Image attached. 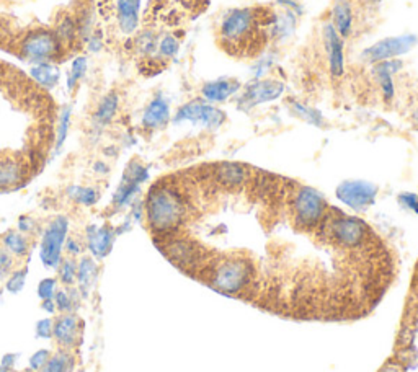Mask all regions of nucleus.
Returning <instances> with one entry per match:
<instances>
[{"instance_id":"0eeeda50","label":"nucleus","mask_w":418,"mask_h":372,"mask_svg":"<svg viewBox=\"0 0 418 372\" xmlns=\"http://www.w3.org/2000/svg\"><path fill=\"white\" fill-rule=\"evenodd\" d=\"M378 188L371 183H366V181H345L339 186L336 189V196L341 203H345L346 206L353 209H366L371 206L376 198Z\"/></svg>"},{"instance_id":"2eb2a0df","label":"nucleus","mask_w":418,"mask_h":372,"mask_svg":"<svg viewBox=\"0 0 418 372\" xmlns=\"http://www.w3.org/2000/svg\"><path fill=\"white\" fill-rule=\"evenodd\" d=\"M240 90V82L235 79H217L204 84L201 88L203 97L211 103H221L231 98Z\"/></svg>"},{"instance_id":"c756f323","label":"nucleus","mask_w":418,"mask_h":372,"mask_svg":"<svg viewBox=\"0 0 418 372\" xmlns=\"http://www.w3.org/2000/svg\"><path fill=\"white\" fill-rule=\"evenodd\" d=\"M69 121H70V108H64L63 114H61V121H59V130H58V141H56V149H61L63 144L65 142V137H68V131H69Z\"/></svg>"},{"instance_id":"72a5a7b5","label":"nucleus","mask_w":418,"mask_h":372,"mask_svg":"<svg viewBox=\"0 0 418 372\" xmlns=\"http://www.w3.org/2000/svg\"><path fill=\"white\" fill-rule=\"evenodd\" d=\"M159 51H160V54L165 57H172L177 54V51H178V41L175 40L173 36H165L164 40L160 41Z\"/></svg>"},{"instance_id":"20e7f679","label":"nucleus","mask_w":418,"mask_h":372,"mask_svg":"<svg viewBox=\"0 0 418 372\" xmlns=\"http://www.w3.org/2000/svg\"><path fill=\"white\" fill-rule=\"evenodd\" d=\"M20 52L23 59L35 62V64H46L56 56L61 54V40L56 33L47 30L30 31L20 41Z\"/></svg>"},{"instance_id":"58836bf2","label":"nucleus","mask_w":418,"mask_h":372,"mask_svg":"<svg viewBox=\"0 0 418 372\" xmlns=\"http://www.w3.org/2000/svg\"><path fill=\"white\" fill-rule=\"evenodd\" d=\"M15 362H17V355H6L2 359H0V366L6 367V369H8V371H12L13 366H15Z\"/></svg>"},{"instance_id":"9b49d317","label":"nucleus","mask_w":418,"mask_h":372,"mask_svg":"<svg viewBox=\"0 0 418 372\" xmlns=\"http://www.w3.org/2000/svg\"><path fill=\"white\" fill-rule=\"evenodd\" d=\"M324 38L327 46V54H329V65L330 74L334 77H341L345 70V59H343V38L336 33L335 26L332 23H327L324 28Z\"/></svg>"},{"instance_id":"a19ab883","label":"nucleus","mask_w":418,"mask_h":372,"mask_svg":"<svg viewBox=\"0 0 418 372\" xmlns=\"http://www.w3.org/2000/svg\"><path fill=\"white\" fill-rule=\"evenodd\" d=\"M95 170H97V171H102V173H104V171H108V166H107V165H103L102 162H98V164L95 165Z\"/></svg>"},{"instance_id":"6e6552de","label":"nucleus","mask_w":418,"mask_h":372,"mask_svg":"<svg viewBox=\"0 0 418 372\" xmlns=\"http://www.w3.org/2000/svg\"><path fill=\"white\" fill-rule=\"evenodd\" d=\"M182 121H192V123H201L204 126L217 127L226 121V114L216 107L211 104L201 103V102H192L183 104L178 109L177 116H175V123Z\"/></svg>"},{"instance_id":"412c9836","label":"nucleus","mask_w":418,"mask_h":372,"mask_svg":"<svg viewBox=\"0 0 418 372\" xmlns=\"http://www.w3.org/2000/svg\"><path fill=\"white\" fill-rule=\"evenodd\" d=\"M79 289H70V288H65V289H61L56 293L54 295V304H56V309L59 310V312L63 313H72L75 309H77V304H79Z\"/></svg>"},{"instance_id":"aec40b11","label":"nucleus","mask_w":418,"mask_h":372,"mask_svg":"<svg viewBox=\"0 0 418 372\" xmlns=\"http://www.w3.org/2000/svg\"><path fill=\"white\" fill-rule=\"evenodd\" d=\"M30 75L41 87L52 88L59 80V69L56 65L49 64V62H46V64H38L36 68H31Z\"/></svg>"},{"instance_id":"f03ea898","label":"nucleus","mask_w":418,"mask_h":372,"mask_svg":"<svg viewBox=\"0 0 418 372\" xmlns=\"http://www.w3.org/2000/svg\"><path fill=\"white\" fill-rule=\"evenodd\" d=\"M146 217L157 237L170 235L178 232L189 217V199L183 189L162 181L152 186L147 194Z\"/></svg>"},{"instance_id":"e433bc0d","label":"nucleus","mask_w":418,"mask_h":372,"mask_svg":"<svg viewBox=\"0 0 418 372\" xmlns=\"http://www.w3.org/2000/svg\"><path fill=\"white\" fill-rule=\"evenodd\" d=\"M65 251L70 256H79L82 254V247H80V243L75 238H69V240H65Z\"/></svg>"},{"instance_id":"f3484780","label":"nucleus","mask_w":418,"mask_h":372,"mask_svg":"<svg viewBox=\"0 0 418 372\" xmlns=\"http://www.w3.org/2000/svg\"><path fill=\"white\" fill-rule=\"evenodd\" d=\"M170 119V108L169 103L162 97H157L152 100L149 107L146 108L144 116H142V124L147 130H157L167 124Z\"/></svg>"},{"instance_id":"39448f33","label":"nucleus","mask_w":418,"mask_h":372,"mask_svg":"<svg viewBox=\"0 0 418 372\" xmlns=\"http://www.w3.org/2000/svg\"><path fill=\"white\" fill-rule=\"evenodd\" d=\"M69 231L68 217L59 216L52 221L42 233L41 245H40V258L41 263L47 270H58V266L63 260V248L65 237Z\"/></svg>"},{"instance_id":"7c9ffc66","label":"nucleus","mask_w":418,"mask_h":372,"mask_svg":"<svg viewBox=\"0 0 418 372\" xmlns=\"http://www.w3.org/2000/svg\"><path fill=\"white\" fill-rule=\"evenodd\" d=\"M293 109L299 114V116H302L304 119H307L309 123H314V124H320V123H322L320 113H319V111H316V109L302 107V104H301V103H297V102H294Z\"/></svg>"},{"instance_id":"79ce46f5","label":"nucleus","mask_w":418,"mask_h":372,"mask_svg":"<svg viewBox=\"0 0 418 372\" xmlns=\"http://www.w3.org/2000/svg\"><path fill=\"white\" fill-rule=\"evenodd\" d=\"M0 372H10V371L6 369V367H2V366H0Z\"/></svg>"},{"instance_id":"b1692460","label":"nucleus","mask_w":418,"mask_h":372,"mask_svg":"<svg viewBox=\"0 0 418 372\" xmlns=\"http://www.w3.org/2000/svg\"><path fill=\"white\" fill-rule=\"evenodd\" d=\"M3 245L8 250V254L15 255V256H25L28 251V242L26 238L18 232H7L3 235Z\"/></svg>"},{"instance_id":"ea45409f","label":"nucleus","mask_w":418,"mask_h":372,"mask_svg":"<svg viewBox=\"0 0 418 372\" xmlns=\"http://www.w3.org/2000/svg\"><path fill=\"white\" fill-rule=\"evenodd\" d=\"M41 309L45 310V312H47V313H54L56 310V304H54V299H47V300H42L41 302Z\"/></svg>"},{"instance_id":"9d476101","label":"nucleus","mask_w":418,"mask_h":372,"mask_svg":"<svg viewBox=\"0 0 418 372\" xmlns=\"http://www.w3.org/2000/svg\"><path fill=\"white\" fill-rule=\"evenodd\" d=\"M147 169L144 165L137 164V162H131L127 165V169L123 175V180L120 186H118L115 198H113V204L115 208H125L126 204L131 203V199L134 198V194L139 192V186L142 181L147 180Z\"/></svg>"},{"instance_id":"dca6fc26","label":"nucleus","mask_w":418,"mask_h":372,"mask_svg":"<svg viewBox=\"0 0 418 372\" xmlns=\"http://www.w3.org/2000/svg\"><path fill=\"white\" fill-rule=\"evenodd\" d=\"M98 278V265L95 258L92 256H82L80 261L77 263V283L79 286V293L84 295V297H88L90 290L93 289L95 283H97Z\"/></svg>"},{"instance_id":"bb28decb","label":"nucleus","mask_w":418,"mask_h":372,"mask_svg":"<svg viewBox=\"0 0 418 372\" xmlns=\"http://www.w3.org/2000/svg\"><path fill=\"white\" fill-rule=\"evenodd\" d=\"M26 276H28V270L26 268L12 271L10 276H8V278H7L6 289L8 290V293H12V294L22 293L23 288H25Z\"/></svg>"},{"instance_id":"a878e982","label":"nucleus","mask_w":418,"mask_h":372,"mask_svg":"<svg viewBox=\"0 0 418 372\" xmlns=\"http://www.w3.org/2000/svg\"><path fill=\"white\" fill-rule=\"evenodd\" d=\"M69 196L84 206H92L98 201V193L93 188H84V186H70L68 189Z\"/></svg>"},{"instance_id":"473e14b6","label":"nucleus","mask_w":418,"mask_h":372,"mask_svg":"<svg viewBox=\"0 0 418 372\" xmlns=\"http://www.w3.org/2000/svg\"><path fill=\"white\" fill-rule=\"evenodd\" d=\"M51 351L49 350H40L30 357V369L31 371H41L46 366V362L49 361Z\"/></svg>"},{"instance_id":"ddd939ff","label":"nucleus","mask_w":418,"mask_h":372,"mask_svg":"<svg viewBox=\"0 0 418 372\" xmlns=\"http://www.w3.org/2000/svg\"><path fill=\"white\" fill-rule=\"evenodd\" d=\"M28 165L20 159H0V192L20 186L26 178Z\"/></svg>"},{"instance_id":"1a4fd4ad","label":"nucleus","mask_w":418,"mask_h":372,"mask_svg":"<svg viewBox=\"0 0 418 372\" xmlns=\"http://www.w3.org/2000/svg\"><path fill=\"white\" fill-rule=\"evenodd\" d=\"M284 92V85L279 80L265 79L251 82L244 88V93L240 97V104L245 108L256 107V104L273 102L279 98Z\"/></svg>"},{"instance_id":"423d86ee","label":"nucleus","mask_w":418,"mask_h":372,"mask_svg":"<svg viewBox=\"0 0 418 372\" xmlns=\"http://www.w3.org/2000/svg\"><path fill=\"white\" fill-rule=\"evenodd\" d=\"M418 42L415 35H403V36H392L386 40L378 41L376 45L363 51L361 57L369 64H379L384 61H392L394 57L407 54Z\"/></svg>"},{"instance_id":"c9c22d12","label":"nucleus","mask_w":418,"mask_h":372,"mask_svg":"<svg viewBox=\"0 0 418 372\" xmlns=\"http://www.w3.org/2000/svg\"><path fill=\"white\" fill-rule=\"evenodd\" d=\"M407 371L408 367L396 356L389 357V359L378 369V372H407Z\"/></svg>"},{"instance_id":"4be33fe9","label":"nucleus","mask_w":418,"mask_h":372,"mask_svg":"<svg viewBox=\"0 0 418 372\" xmlns=\"http://www.w3.org/2000/svg\"><path fill=\"white\" fill-rule=\"evenodd\" d=\"M74 371V357L65 351L56 352L49 357L46 366L38 372H72Z\"/></svg>"},{"instance_id":"6ab92c4d","label":"nucleus","mask_w":418,"mask_h":372,"mask_svg":"<svg viewBox=\"0 0 418 372\" xmlns=\"http://www.w3.org/2000/svg\"><path fill=\"white\" fill-rule=\"evenodd\" d=\"M336 33L341 38H348L353 26V12H351L350 3L346 0H339L334 6V23Z\"/></svg>"},{"instance_id":"f704fd0d","label":"nucleus","mask_w":418,"mask_h":372,"mask_svg":"<svg viewBox=\"0 0 418 372\" xmlns=\"http://www.w3.org/2000/svg\"><path fill=\"white\" fill-rule=\"evenodd\" d=\"M52 327H54V322H52L51 318H41V320L36 323V338L49 340V338H52Z\"/></svg>"},{"instance_id":"4468645a","label":"nucleus","mask_w":418,"mask_h":372,"mask_svg":"<svg viewBox=\"0 0 418 372\" xmlns=\"http://www.w3.org/2000/svg\"><path fill=\"white\" fill-rule=\"evenodd\" d=\"M75 313H63L52 327V336L63 348H74L79 341V322Z\"/></svg>"},{"instance_id":"4c0bfd02","label":"nucleus","mask_w":418,"mask_h":372,"mask_svg":"<svg viewBox=\"0 0 418 372\" xmlns=\"http://www.w3.org/2000/svg\"><path fill=\"white\" fill-rule=\"evenodd\" d=\"M18 228H20V232H31L33 228H35V221H33L31 217H20V221H18Z\"/></svg>"},{"instance_id":"393cba45","label":"nucleus","mask_w":418,"mask_h":372,"mask_svg":"<svg viewBox=\"0 0 418 372\" xmlns=\"http://www.w3.org/2000/svg\"><path fill=\"white\" fill-rule=\"evenodd\" d=\"M58 278L65 288L75 284L77 281V261L74 258H63L58 266Z\"/></svg>"},{"instance_id":"f8f14e48","label":"nucleus","mask_w":418,"mask_h":372,"mask_svg":"<svg viewBox=\"0 0 418 372\" xmlns=\"http://www.w3.org/2000/svg\"><path fill=\"white\" fill-rule=\"evenodd\" d=\"M113 240H115V232L110 226L87 227V247L92 258L103 260L111 251Z\"/></svg>"},{"instance_id":"c85d7f7f","label":"nucleus","mask_w":418,"mask_h":372,"mask_svg":"<svg viewBox=\"0 0 418 372\" xmlns=\"http://www.w3.org/2000/svg\"><path fill=\"white\" fill-rule=\"evenodd\" d=\"M85 70H87V59H85V57H77L72 64V70H70V79L68 80L70 90L74 88L75 82H79V80L84 77Z\"/></svg>"},{"instance_id":"cd10ccee","label":"nucleus","mask_w":418,"mask_h":372,"mask_svg":"<svg viewBox=\"0 0 418 372\" xmlns=\"http://www.w3.org/2000/svg\"><path fill=\"white\" fill-rule=\"evenodd\" d=\"M56 293H58V279L56 278H45L38 284V297L41 300L54 299Z\"/></svg>"},{"instance_id":"5701e85b","label":"nucleus","mask_w":418,"mask_h":372,"mask_svg":"<svg viewBox=\"0 0 418 372\" xmlns=\"http://www.w3.org/2000/svg\"><path fill=\"white\" fill-rule=\"evenodd\" d=\"M116 108H118V97L115 93H110L107 95V97L103 98V102L100 103V107L97 109V113H95V119L100 124H108L113 119V116H115L116 113Z\"/></svg>"},{"instance_id":"7ed1b4c3","label":"nucleus","mask_w":418,"mask_h":372,"mask_svg":"<svg viewBox=\"0 0 418 372\" xmlns=\"http://www.w3.org/2000/svg\"><path fill=\"white\" fill-rule=\"evenodd\" d=\"M291 212L294 227L299 231L319 232L330 208L319 192L309 186H299L291 193Z\"/></svg>"},{"instance_id":"a211bd4d","label":"nucleus","mask_w":418,"mask_h":372,"mask_svg":"<svg viewBox=\"0 0 418 372\" xmlns=\"http://www.w3.org/2000/svg\"><path fill=\"white\" fill-rule=\"evenodd\" d=\"M141 0H118V20L125 33H132L139 20Z\"/></svg>"},{"instance_id":"f257e3e1","label":"nucleus","mask_w":418,"mask_h":372,"mask_svg":"<svg viewBox=\"0 0 418 372\" xmlns=\"http://www.w3.org/2000/svg\"><path fill=\"white\" fill-rule=\"evenodd\" d=\"M277 15L265 7L237 8L221 22L219 46L227 54L251 57L263 49L273 31Z\"/></svg>"},{"instance_id":"37998d69","label":"nucleus","mask_w":418,"mask_h":372,"mask_svg":"<svg viewBox=\"0 0 418 372\" xmlns=\"http://www.w3.org/2000/svg\"><path fill=\"white\" fill-rule=\"evenodd\" d=\"M415 118H417V119H418V113H417V114H415Z\"/></svg>"},{"instance_id":"2f4dec72","label":"nucleus","mask_w":418,"mask_h":372,"mask_svg":"<svg viewBox=\"0 0 418 372\" xmlns=\"http://www.w3.org/2000/svg\"><path fill=\"white\" fill-rule=\"evenodd\" d=\"M12 266H13L12 255L6 250H0V283L6 281L8 276H10Z\"/></svg>"}]
</instances>
